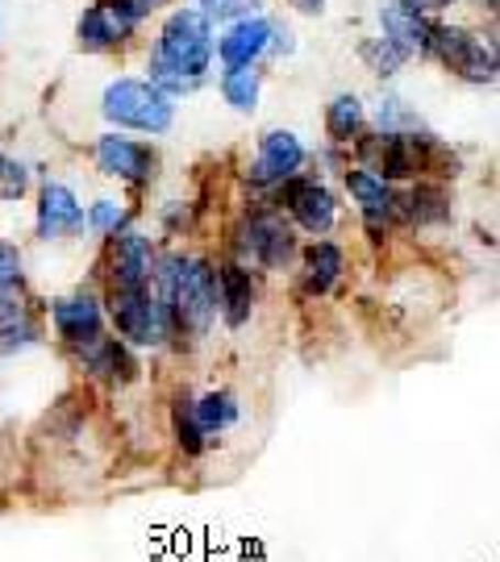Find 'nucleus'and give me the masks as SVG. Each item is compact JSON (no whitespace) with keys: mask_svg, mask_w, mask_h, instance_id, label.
Segmentation results:
<instances>
[{"mask_svg":"<svg viewBox=\"0 0 500 562\" xmlns=\"http://www.w3.org/2000/svg\"><path fill=\"white\" fill-rule=\"evenodd\" d=\"M246 241L267 267H288L292 255H297V241L288 234V225L276 222V217H255L246 225Z\"/></svg>","mask_w":500,"mask_h":562,"instance_id":"15","label":"nucleus"},{"mask_svg":"<svg viewBox=\"0 0 500 562\" xmlns=\"http://www.w3.org/2000/svg\"><path fill=\"white\" fill-rule=\"evenodd\" d=\"M338 276H342L338 246H313V250H309V288H313V292H325V288H334Z\"/></svg>","mask_w":500,"mask_h":562,"instance_id":"21","label":"nucleus"},{"mask_svg":"<svg viewBox=\"0 0 500 562\" xmlns=\"http://www.w3.org/2000/svg\"><path fill=\"white\" fill-rule=\"evenodd\" d=\"M359 155L380 180H409L421 167L418 134H376V138L363 142Z\"/></svg>","mask_w":500,"mask_h":562,"instance_id":"7","label":"nucleus"},{"mask_svg":"<svg viewBox=\"0 0 500 562\" xmlns=\"http://www.w3.org/2000/svg\"><path fill=\"white\" fill-rule=\"evenodd\" d=\"M213 59V30L200 9H176L151 55V83L163 92H192Z\"/></svg>","mask_w":500,"mask_h":562,"instance_id":"1","label":"nucleus"},{"mask_svg":"<svg viewBox=\"0 0 500 562\" xmlns=\"http://www.w3.org/2000/svg\"><path fill=\"white\" fill-rule=\"evenodd\" d=\"M84 229V209L71 188L63 183H46L38 204V234L42 238H71Z\"/></svg>","mask_w":500,"mask_h":562,"instance_id":"10","label":"nucleus"},{"mask_svg":"<svg viewBox=\"0 0 500 562\" xmlns=\"http://www.w3.org/2000/svg\"><path fill=\"white\" fill-rule=\"evenodd\" d=\"M300 13H309V18H318L321 9H325V0H292Z\"/></svg>","mask_w":500,"mask_h":562,"instance_id":"34","label":"nucleus"},{"mask_svg":"<svg viewBox=\"0 0 500 562\" xmlns=\"http://www.w3.org/2000/svg\"><path fill=\"white\" fill-rule=\"evenodd\" d=\"M55 325L71 346H92L100 338V304L92 296H67L55 304Z\"/></svg>","mask_w":500,"mask_h":562,"instance_id":"14","label":"nucleus"},{"mask_svg":"<svg viewBox=\"0 0 500 562\" xmlns=\"http://www.w3.org/2000/svg\"><path fill=\"white\" fill-rule=\"evenodd\" d=\"M304 162V146H300L297 134L288 130H271L267 138L259 142V159H255V183H276L288 180Z\"/></svg>","mask_w":500,"mask_h":562,"instance_id":"12","label":"nucleus"},{"mask_svg":"<svg viewBox=\"0 0 500 562\" xmlns=\"http://www.w3.org/2000/svg\"><path fill=\"white\" fill-rule=\"evenodd\" d=\"M413 217L418 222H442L446 217V204H442V196L434 188H418L413 192Z\"/></svg>","mask_w":500,"mask_h":562,"instance_id":"28","label":"nucleus"},{"mask_svg":"<svg viewBox=\"0 0 500 562\" xmlns=\"http://www.w3.org/2000/svg\"><path fill=\"white\" fill-rule=\"evenodd\" d=\"M21 196H25V167L0 155V201H21Z\"/></svg>","mask_w":500,"mask_h":562,"instance_id":"27","label":"nucleus"},{"mask_svg":"<svg viewBox=\"0 0 500 562\" xmlns=\"http://www.w3.org/2000/svg\"><path fill=\"white\" fill-rule=\"evenodd\" d=\"M221 92H225V101L234 104L238 113H255L259 109V76L251 67H225Z\"/></svg>","mask_w":500,"mask_h":562,"instance_id":"19","label":"nucleus"},{"mask_svg":"<svg viewBox=\"0 0 500 562\" xmlns=\"http://www.w3.org/2000/svg\"><path fill=\"white\" fill-rule=\"evenodd\" d=\"M192 417H197L200 434H218V429H230V425L238 422V404H234L230 392H213V396H204L192 408Z\"/></svg>","mask_w":500,"mask_h":562,"instance_id":"20","label":"nucleus"},{"mask_svg":"<svg viewBox=\"0 0 500 562\" xmlns=\"http://www.w3.org/2000/svg\"><path fill=\"white\" fill-rule=\"evenodd\" d=\"M380 25H384V42H388V46H397L404 59H409V55H421V50H430V34H434V25H425L418 4H409V0H392V4H384Z\"/></svg>","mask_w":500,"mask_h":562,"instance_id":"8","label":"nucleus"},{"mask_svg":"<svg viewBox=\"0 0 500 562\" xmlns=\"http://www.w3.org/2000/svg\"><path fill=\"white\" fill-rule=\"evenodd\" d=\"M146 271H151V241L138 238V234H125L113 246V283L118 288H142Z\"/></svg>","mask_w":500,"mask_h":562,"instance_id":"16","label":"nucleus"},{"mask_svg":"<svg viewBox=\"0 0 500 562\" xmlns=\"http://www.w3.org/2000/svg\"><path fill=\"white\" fill-rule=\"evenodd\" d=\"M267 46H271V21L246 13L230 21V30L218 38V55L225 67H251Z\"/></svg>","mask_w":500,"mask_h":562,"instance_id":"9","label":"nucleus"},{"mask_svg":"<svg viewBox=\"0 0 500 562\" xmlns=\"http://www.w3.org/2000/svg\"><path fill=\"white\" fill-rule=\"evenodd\" d=\"M125 225V209H121L118 201H97L92 204V229H100V234H113V229H121Z\"/></svg>","mask_w":500,"mask_h":562,"instance_id":"29","label":"nucleus"},{"mask_svg":"<svg viewBox=\"0 0 500 562\" xmlns=\"http://www.w3.org/2000/svg\"><path fill=\"white\" fill-rule=\"evenodd\" d=\"M104 117L113 125H125V130L163 134L176 121V104L151 80H118L109 83V92H104Z\"/></svg>","mask_w":500,"mask_h":562,"instance_id":"2","label":"nucleus"},{"mask_svg":"<svg viewBox=\"0 0 500 562\" xmlns=\"http://www.w3.org/2000/svg\"><path fill=\"white\" fill-rule=\"evenodd\" d=\"M142 21L134 0H100L92 4L80 21V42L88 50H109L134 34V25Z\"/></svg>","mask_w":500,"mask_h":562,"instance_id":"6","label":"nucleus"},{"mask_svg":"<svg viewBox=\"0 0 500 562\" xmlns=\"http://www.w3.org/2000/svg\"><path fill=\"white\" fill-rule=\"evenodd\" d=\"M167 308L176 313V322L188 325L192 334L209 329L213 322V308H218V280H213V267L200 259H184L180 280L171 288V301Z\"/></svg>","mask_w":500,"mask_h":562,"instance_id":"3","label":"nucleus"},{"mask_svg":"<svg viewBox=\"0 0 500 562\" xmlns=\"http://www.w3.org/2000/svg\"><path fill=\"white\" fill-rule=\"evenodd\" d=\"M263 0H200V13L209 21H234V18H246V13H255Z\"/></svg>","mask_w":500,"mask_h":562,"instance_id":"26","label":"nucleus"},{"mask_svg":"<svg viewBox=\"0 0 500 562\" xmlns=\"http://www.w3.org/2000/svg\"><path fill=\"white\" fill-rule=\"evenodd\" d=\"M97 159L109 176L130 180V183H142L151 171H155V155H151L142 142L118 138V134H109V138L97 142Z\"/></svg>","mask_w":500,"mask_h":562,"instance_id":"11","label":"nucleus"},{"mask_svg":"<svg viewBox=\"0 0 500 562\" xmlns=\"http://www.w3.org/2000/svg\"><path fill=\"white\" fill-rule=\"evenodd\" d=\"M113 317H118L121 334L138 346H163L167 341V325H171V308L151 296L146 288H118L113 296Z\"/></svg>","mask_w":500,"mask_h":562,"instance_id":"4","label":"nucleus"},{"mask_svg":"<svg viewBox=\"0 0 500 562\" xmlns=\"http://www.w3.org/2000/svg\"><path fill=\"white\" fill-rule=\"evenodd\" d=\"M18 276H21V255H18V246L0 241V283H13Z\"/></svg>","mask_w":500,"mask_h":562,"instance_id":"33","label":"nucleus"},{"mask_svg":"<svg viewBox=\"0 0 500 562\" xmlns=\"http://www.w3.org/2000/svg\"><path fill=\"white\" fill-rule=\"evenodd\" d=\"M325 125H330L334 138H355L363 130V104L355 97H338L325 113Z\"/></svg>","mask_w":500,"mask_h":562,"instance_id":"23","label":"nucleus"},{"mask_svg":"<svg viewBox=\"0 0 500 562\" xmlns=\"http://www.w3.org/2000/svg\"><path fill=\"white\" fill-rule=\"evenodd\" d=\"M288 209H292L297 225L313 229V234H325V229L334 225V217H338L334 192H325L321 183H297V188L288 192Z\"/></svg>","mask_w":500,"mask_h":562,"instance_id":"13","label":"nucleus"},{"mask_svg":"<svg viewBox=\"0 0 500 562\" xmlns=\"http://www.w3.org/2000/svg\"><path fill=\"white\" fill-rule=\"evenodd\" d=\"M21 308H25V301H21L18 288H13V283H0V329H4V325H18Z\"/></svg>","mask_w":500,"mask_h":562,"instance_id":"32","label":"nucleus"},{"mask_svg":"<svg viewBox=\"0 0 500 562\" xmlns=\"http://www.w3.org/2000/svg\"><path fill=\"white\" fill-rule=\"evenodd\" d=\"M92 371L109 375V380H134V359L121 350L118 341H109V346H100V350H97V359H92Z\"/></svg>","mask_w":500,"mask_h":562,"instance_id":"24","label":"nucleus"},{"mask_svg":"<svg viewBox=\"0 0 500 562\" xmlns=\"http://www.w3.org/2000/svg\"><path fill=\"white\" fill-rule=\"evenodd\" d=\"M363 59H367V67L371 71H380V76H392V71H400V63H404V55H400L397 46H388V42H363Z\"/></svg>","mask_w":500,"mask_h":562,"instance_id":"25","label":"nucleus"},{"mask_svg":"<svg viewBox=\"0 0 500 562\" xmlns=\"http://www.w3.org/2000/svg\"><path fill=\"white\" fill-rule=\"evenodd\" d=\"M430 50L438 55L455 76L471 83H492L497 80V59H492V50H484V42L476 34H467L459 25H438L434 34H430Z\"/></svg>","mask_w":500,"mask_h":562,"instance_id":"5","label":"nucleus"},{"mask_svg":"<svg viewBox=\"0 0 500 562\" xmlns=\"http://www.w3.org/2000/svg\"><path fill=\"white\" fill-rule=\"evenodd\" d=\"M376 121H380V134H421V117L409 113L400 97H384L380 109H376Z\"/></svg>","mask_w":500,"mask_h":562,"instance_id":"22","label":"nucleus"},{"mask_svg":"<svg viewBox=\"0 0 500 562\" xmlns=\"http://www.w3.org/2000/svg\"><path fill=\"white\" fill-rule=\"evenodd\" d=\"M218 301L225 304L230 325H242L246 317H251V301H255V292H251V276H246L242 267H225V271H221Z\"/></svg>","mask_w":500,"mask_h":562,"instance_id":"18","label":"nucleus"},{"mask_svg":"<svg viewBox=\"0 0 500 562\" xmlns=\"http://www.w3.org/2000/svg\"><path fill=\"white\" fill-rule=\"evenodd\" d=\"M346 188H351V196L363 204V213L371 217V222H380L392 213V192H388V183L376 176V171H351L346 176Z\"/></svg>","mask_w":500,"mask_h":562,"instance_id":"17","label":"nucleus"},{"mask_svg":"<svg viewBox=\"0 0 500 562\" xmlns=\"http://www.w3.org/2000/svg\"><path fill=\"white\" fill-rule=\"evenodd\" d=\"M409 4H418V9H438V4H451V0H409Z\"/></svg>","mask_w":500,"mask_h":562,"instance_id":"35","label":"nucleus"},{"mask_svg":"<svg viewBox=\"0 0 500 562\" xmlns=\"http://www.w3.org/2000/svg\"><path fill=\"white\" fill-rule=\"evenodd\" d=\"M176 425H180V442H184V450L188 454H197L200 450V425H197V417H192V404H180V413H176Z\"/></svg>","mask_w":500,"mask_h":562,"instance_id":"31","label":"nucleus"},{"mask_svg":"<svg viewBox=\"0 0 500 562\" xmlns=\"http://www.w3.org/2000/svg\"><path fill=\"white\" fill-rule=\"evenodd\" d=\"M30 341H38V329L34 325H4L0 329V355H13V350H21V346H30Z\"/></svg>","mask_w":500,"mask_h":562,"instance_id":"30","label":"nucleus"}]
</instances>
